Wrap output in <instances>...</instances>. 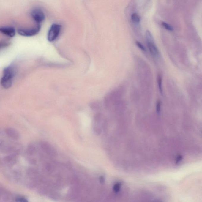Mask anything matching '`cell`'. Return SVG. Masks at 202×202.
Returning <instances> with one entry per match:
<instances>
[{"label":"cell","instance_id":"5bb4252c","mask_svg":"<svg viewBox=\"0 0 202 202\" xmlns=\"http://www.w3.org/2000/svg\"><path fill=\"white\" fill-rule=\"evenodd\" d=\"M156 111L157 113L160 114L161 111V103L160 102H157L156 105Z\"/></svg>","mask_w":202,"mask_h":202},{"label":"cell","instance_id":"8fae6325","mask_svg":"<svg viewBox=\"0 0 202 202\" xmlns=\"http://www.w3.org/2000/svg\"><path fill=\"white\" fill-rule=\"evenodd\" d=\"M158 84L160 92L162 94L163 93V89H162V77L160 76L158 77Z\"/></svg>","mask_w":202,"mask_h":202},{"label":"cell","instance_id":"52a82bcc","mask_svg":"<svg viewBox=\"0 0 202 202\" xmlns=\"http://www.w3.org/2000/svg\"><path fill=\"white\" fill-rule=\"evenodd\" d=\"M131 19L133 22L139 23L140 21V18L137 13H133L131 15Z\"/></svg>","mask_w":202,"mask_h":202},{"label":"cell","instance_id":"2e32d148","mask_svg":"<svg viewBox=\"0 0 202 202\" xmlns=\"http://www.w3.org/2000/svg\"><path fill=\"white\" fill-rule=\"evenodd\" d=\"M100 182L101 181H102V182H101V183L103 182V181H104V179H103V177H101L100 178Z\"/></svg>","mask_w":202,"mask_h":202},{"label":"cell","instance_id":"7c38bea8","mask_svg":"<svg viewBox=\"0 0 202 202\" xmlns=\"http://www.w3.org/2000/svg\"><path fill=\"white\" fill-rule=\"evenodd\" d=\"M15 202H29L26 198L23 197L19 196L16 198L15 200Z\"/></svg>","mask_w":202,"mask_h":202},{"label":"cell","instance_id":"9c48e42d","mask_svg":"<svg viewBox=\"0 0 202 202\" xmlns=\"http://www.w3.org/2000/svg\"><path fill=\"white\" fill-rule=\"evenodd\" d=\"M146 34L148 42H154L153 38L152 36V35L151 32L149 31H146Z\"/></svg>","mask_w":202,"mask_h":202},{"label":"cell","instance_id":"4fadbf2b","mask_svg":"<svg viewBox=\"0 0 202 202\" xmlns=\"http://www.w3.org/2000/svg\"><path fill=\"white\" fill-rule=\"evenodd\" d=\"M136 44L137 45V46L140 49H141L142 50H143V51H146V49L144 45L141 44L140 42L137 41L136 42Z\"/></svg>","mask_w":202,"mask_h":202},{"label":"cell","instance_id":"3957f363","mask_svg":"<svg viewBox=\"0 0 202 202\" xmlns=\"http://www.w3.org/2000/svg\"><path fill=\"white\" fill-rule=\"evenodd\" d=\"M41 26L40 25H38L35 27L29 29H19L18 32L20 35L24 37H30L35 35L40 31Z\"/></svg>","mask_w":202,"mask_h":202},{"label":"cell","instance_id":"7a4b0ae2","mask_svg":"<svg viewBox=\"0 0 202 202\" xmlns=\"http://www.w3.org/2000/svg\"><path fill=\"white\" fill-rule=\"evenodd\" d=\"M61 26L58 24H53L49 30L48 38L49 41L52 42L58 37L61 32Z\"/></svg>","mask_w":202,"mask_h":202},{"label":"cell","instance_id":"8992f818","mask_svg":"<svg viewBox=\"0 0 202 202\" xmlns=\"http://www.w3.org/2000/svg\"><path fill=\"white\" fill-rule=\"evenodd\" d=\"M148 47L150 52L154 56H156L158 55L159 51L158 49L154 44V42H148Z\"/></svg>","mask_w":202,"mask_h":202},{"label":"cell","instance_id":"9a60e30c","mask_svg":"<svg viewBox=\"0 0 202 202\" xmlns=\"http://www.w3.org/2000/svg\"><path fill=\"white\" fill-rule=\"evenodd\" d=\"M182 159V157L181 156H179L177 158L176 160V163H179Z\"/></svg>","mask_w":202,"mask_h":202},{"label":"cell","instance_id":"30bf717a","mask_svg":"<svg viewBox=\"0 0 202 202\" xmlns=\"http://www.w3.org/2000/svg\"><path fill=\"white\" fill-rule=\"evenodd\" d=\"M162 25L166 29L170 31H173L174 30V29L173 26L171 25H169V24L167 23L163 22L162 23Z\"/></svg>","mask_w":202,"mask_h":202},{"label":"cell","instance_id":"ba28073f","mask_svg":"<svg viewBox=\"0 0 202 202\" xmlns=\"http://www.w3.org/2000/svg\"><path fill=\"white\" fill-rule=\"evenodd\" d=\"M121 183H117L115 184L113 187V190L114 192L115 193H117L119 192L120 190H121Z\"/></svg>","mask_w":202,"mask_h":202},{"label":"cell","instance_id":"6da1fadb","mask_svg":"<svg viewBox=\"0 0 202 202\" xmlns=\"http://www.w3.org/2000/svg\"><path fill=\"white\" fill-rule=\"evenodd\" d=\"M15 73V68L12 66H9L4 69L1 83L4 88L8 89L12 86Z\"/></svg>","mask_w":202,"mask_h":202},{"label":"cell","instance_id":"277c9868","mask_svg":"<svg viewBox=\"0 0 202 202\" xmlns=\"http://www.w3.org/2000/svg\"><path fill=\"white\" fill-rule=\"evenodd\" d=\"M31 16L38 25H40L41 23L42 22L45 18L44 12L39 8H35L32 11Z\"/></svg>","mask_w":202,"mask_h":202},{"label":"cell","instance_id":"5b68a950","mask_svg":"<svg viewBox=\"0 0 202 202\" xmlns=\"http://www.w3.org/2000/svg\"><path fill=\"white\" fill-rule=\"evenodd\" d=\"M0 32L10 37H13L15 35V30L13 27L4 26L0 27Z\"/></svg>","mask_w":202,"mask_h":202}]
</instances>
